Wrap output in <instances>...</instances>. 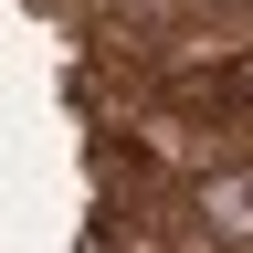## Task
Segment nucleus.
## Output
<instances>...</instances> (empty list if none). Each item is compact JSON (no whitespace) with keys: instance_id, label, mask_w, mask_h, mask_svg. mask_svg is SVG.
Masks as SVG:
<instances>
[{"instance_id":"nucleus-1","label":"nucleus","mask_w":253,"mask_h":253,"mask_svg":"<svg viewBox=\"0 0 253 253\" xmlns=\"http://www.w3.org/2000/svg\"><path fill=\"white\" fill-rule=\"evenodd\" d=\"M190 232L201 253H253V158L221 148L211 169H190Z\"/></svg>"},{"instance_id":"nucleus-2","label":"nucleus","mask_w":253,"mask_h":253,"mask_svg":"<svg viewBox=\"0 0 253 253\" xmlns=\"http://www.w3.org/2000/svg\"><path fill=\"white\" fill-rule=\"evenodd\" d=\"M201 11H253V0H201Z\"/></svg>"}]
</instances>
